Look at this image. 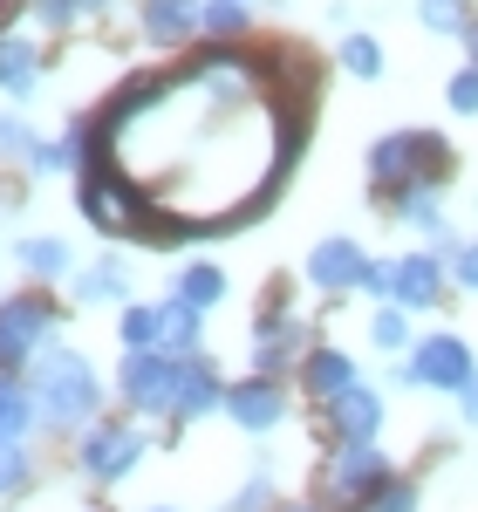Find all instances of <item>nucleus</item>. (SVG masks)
Instances as JSON below:
<instances>
[{"label": "nucleus", "instance_id": "39448f33", "mask_svg": "<svg viewBox=\"0 0 478 512\" xmlns=\"http://www.w3.org/2000/svg\"><path fill=\"white\" fill-rule=\"evenodd\" d=\"M48 335H55V315H48L41 294H14V301H0V376L21 369L28 355H41V349H48Z\"/></svg>", "mask_w": 478, "mask_h": 512}, {"label": "nucleus", "instance_id": "e433bc0d", "mask_svg": "<svg viewBox=\"0 0 478 512\" xmlns=\"http://www.w3.org/2000/svg\"><path fill=\"white\" fill-rule=\"evenodd\" d=\"M465 41H472V69H478V28H472V35H465Z\"/></svg>", "mask_w": 478, "mask_h": 512}, {"label": "nucleus", "instance_id": "ddd939ff", "mask_svg": "<svg viewBox=\"0 0 478 512\" xmlns=\"http://www.w3.org/2000/svg\"><path fill=\"white\" fill-rule=\"evenodd\" d=\"M301 383H308V396L315 403H335V396L356 390V362L342 349H308V362H301Z\"/></svg>", "mask_w": 478, "mask_h": 512}, {"label": "nucleus", "instance_id": "4468645a", "mask_svg": "<svg viewBox=\"0 0 478 512\" xmlns=\"http://www.w3.org/2000/svg\"><path fill=\"white\" fill-rule=\"evenodd\" d=\"M438 253H403L397 260V294H390V301H397V308H431V301H438Z\"/></svg>", "mask_w": 478, "mask_h": 512}, {"label": "nucleus", "instance_id": "a878e982", "mask_svg": "<svg viewBox=\"0 0 478 512\" xmlns=\"http://www.w3.org/2000/svg\"><path fill=\"white\" fill-rule=\"evenodd\" d=\"M342 69L362 76V82H376V76H383V48H376L369 35H349V41H342Z\"/></svg>", "mask_w": 478, "mask_h": 512}, {"label": "nucleus", "instance_id": "2eb2a0df", "mask_svg": "<svg viewBox=\"0 0 478 512\" xmlns=\"http://www.w3.org/2000/svg\"><path fill=\"white\" fill-rule=\"evenodd\" d=\"M199 21H205L199 0H144V35L158 41V48H164V41H185Z\"/></svg>", "mask_w": 478, "mask_h": 512}, {"label": "nucleus", "instance_id": "c85d7f7f", "mask_svg": "<svg viewBox=\"0 0 478 512\" xmlns=\"http://www.w3.org/2000/svg\"><path fill=\"white\" fill-rule=\"evenodd\" d=\"M41 144L28 137V123L21 117H0V158H35Z\"/></svg>", "mask_w": 478, "mask_h": 512}, {"label": "nucleus", "instance_id": "72a5a7b5", "mask_svg": "<svg viewBox=\"0 0 478 512\" xmlns=\"http://www.w3.org/2000/svg\"><path fill=\"white\" fill-rule=\"evenodd\" d=\"M260 506H267V478H253V485H246V492H239L226 512H260Z\"/></svg>", "mask_w": 478, "mask_h": 512}, {"label": "nucleus", "instance_id": "7c9ffc66", "mask_svg": "<svg viewBox=\"0 0 478 512\" xmlns=\"http://www.w3.org/2000/svg\"><path fill=\"white\" fill-rule=\"evenodd\" d=\"M451 110L458 117H478V69H458L451 76Z\"/></svg>", "mask_w": 478, "mask_h": 512}, {"label": "nucleus", "instance_id": "aec40b11", "mask_svg": "<svg viewBox=\"0 0 478 512\" xmlns=\"http://www.w3.org/2000/svg\"><path fill=\"white\" fill-rule=\"evenodd\" d=\"M123 294H130V274H123V260H96V267H82L76 301H123Z\"/></svg>", "mask_w": 478, "mask_h": 512}, {"label": "nucleus", "instance_id": "7ed1b4c3", "mask_svg": "<svg viewBox=\"0 0 478 512\" xmlns=\"http://www.w3.org/2000/svg\"><path fill=\"white\" fill-rule=\"evenodd\" d=\"M82 212L103 226V233H137V239H158V226H151V212H144V198H137V185L123 178L110 158H96L89 171H82Z\"/></svg>", "mask_w": 478, "mask_h": 512}, {"label": "nucleus", "instance_id": "5701e85b", "mask_svg": "<svg viewBox=\"0 0 478 512\" xmlns=\"http://www.w3.org/2000/svg\"><path fill=\"white\" fill-rule=\"evenodd\" d=\"M123 349H130V355H144V349H164L158 308H130V315H123Z\"/></svg>", "mask_w": 478, "mask_h": 512}, {"label": "nucleus", "instance_id": "a211bd4d", "mask_svg": "<svg viewBox=\"0 0 478 512\" xmlns=\"http://www.w3.org/2000/svg\"><path fill=\"white\" fill-rule=\"evenodd\" d=\"M0 89L7 96H28L35 89V48L21 35H0Z\"/></svg>", "mask_w": 478, "mask_h": 512}, {"label": "nucleus", "instance_id": "412c9836", "mask_svg": "<svg viewBox=\"0 0 478 512\" xmlns=\"http://www.w3.org/2000/svg\"><path fill=\"white\" fill-rule=\"evenodd\" d=\"M14 260H21L35 280H62V274H69V246H62V239H21Z\"/></svg>", "mask_w": 478, "mask_h": 512}, {"label": "nucleus", "instance_id": "6e6552de", "mask_svg": "<svg viewBox=\"0 0 478 512\" xmlns=\"http://www.w3.org/2000/svg\"><path fill=\"white\" fill-rule=\"evenodd\" d=\"M137 458H144V431H130V424H96V431L82 437V472L96 478V485L130 478Z\"/></svg>", "mask_w": 478, "mask_h": 512}, {"label": "nucleus", "instance_id": "20e7f679", "mask_svg": "<svg viewBox=\"0 0 478 512\" xmlns=\"http://www.w3.org/2000/svg\"><path fill=\"white\" fill-rule=\"evenodd\" d=\"M117 390H123L130 410H144V417H171V410H178V390H185V355H171V349L130 355L123 376H117Z\"/></svg>", "mask_w": 478, "mask_h": 512}, {"label": "nucleus", "instance_id": "423d86ee", "mask_svg": "<svg viewBox=\"0 0 478 512\" xmlns=\"http://www.w3.org/2000/svg\"><path fill=\"white\" fill-rule=\"evenodd\" d=\"M472 349H465V335H424L417 355H410V383H424V390H444V396H465L472 390Z\"/></svg>", "mask_w": 478, "mask_h": 512}, {"label": "nucleus", "instance_id": "473e14b6", "mask_svg": "<svg viewBox=\"0 0 478 512\" xmlns=\"http://www.w3.org/2000/svg\"><path fill=\"white\" fill-rule=\"evenodd\" d=\"M362 287H369V294H376V301H390V294H397V260H376V267H369V280H362Z\"/></svg>", "mask_w": 478, "mask_h": 512}, {"label": "nucleus", "instance_id": "c756f323", "mask_svg": "<svg viewBox=\"0 0 478 512\" xmlns=\"http://www.w3.org/2000/svg\"><path fill=\"white\" fill-rule=\"evenodd\" d=\"M21 485H28V451L21 444H0V499L21 492Z\"/></svg>", "mask_w": 478, "mask_h": 512}, {"label": "nucleus", "instance_id": "f257e3e1", "mask_svg": "<svg viewBox=\"0 0 478 512\" xmlns=\"http://www.w3.org/2000/svg\"><path fill=\"white\" fill-rule=\"evenodd\" d=\"M35 362H41V369H35V410H41V424H55V431L89 424V417H96V403H103V383H96L89 355H82V349H41Z\"/></svg>", "mask_w": 478, "mask_h": 512}, {"label": "nucleus", "instance_id": "c9c22d12", "mask_svg": "<svg viewBox=\"0 0 478 512\" xmlns=\"http://www.w3.org/2000/svg\"><path fill=\"white\" fill-rule=\"evenodd\" d=\"M458 403H465V417H472V424H478V376H472V390L458 396Z\"/></svg>", "mask_w": 478, "mask_h": 512}, {"label": "nucleus", "instance_id": "0eeeda50", "mask_svg": "<svg viewBox=\"0 0 478 512\" xmlns=\"http://www.w3.org/2000/svg\"><path fill=\"white\" fill-rule=\"evenodd\" d=\"M321 485L335 492V499H376L383 485H390V458H383V444H335V458H328V472Z\"/></svg>", "mask_w": 478, "mask_h": 512}, {"label": "nucleus", "instance_id": "393cba45", "mask_svg": "<svg viewBox=\"0 0 478 512\" xmlns=\"http://www.w3.org/2000/svg\"><path fill=\"white\" fill-rule=\"evenodd\" d=\"M28 7H35L41 28H69V21H82V14H103L110 0H28Z\"/></svg>", "mask_w": 478, "mask_h": 512}, {"label": "nucleus", "instance_id": "9d476101", "mask_svg": "<svg viewBox=\"0 0 478 512\" xmlns=\"http://www.w3.org/2000/svg\"><path fill=\"white\" fill-rule=\"evenodd\" d=\"M226 417H233L239 431H274L280 417H287V396L274 390V376H246L226 390Z\"/></svg>", "mask_w": 478, "mask_h": 512}, {"label": "nucleus", "instance_id": "b1692460", "mask_svg": "<svg viewBox=\"0 0 478 512\" xmlns=\"http://www.w3.org/2000/svg\"><path fill=\"white\" fill-rule=\"evenodd\" d=\"M417 14H424V28H431V35H472L465 0H417Z\"/></svg>", "mask_w": 478, "mask_h": 512}, {"label": "nucleus", "instance_id": "dca6fc26", "mask_svg": "<svg viewBox=\"0 0 478 512\" xmlns=\"http://www.w3.org/2000/svg\"><path fill=\"white\" fill-rule=\"evenodd\" d=\"M219 403H226L219 369L199 362V355H185V390H178V410H171V417H205V410H219Z\"/></svg>", "mask_w": 478, "mask_h": 512}, {"label": "nucleus", "instance_id": "f3484780", "mask_svg": "<svg viewBox=\"0 0 478 512\" xmlns=\"http://www.w3.org/2000/svg\"><path fill=\"white\" fill-rule=\"evenodd\" d=\"M158 328H164V349L171 355H199V308L192 301H158Z\"/></svg>", "mask_w": 478, "mask_h": 512}, {"label": "nucleus", "instance_id": "1a4fd4ad", "mask_svg": "<svg viewBox=\"0 0 478 512\" xmlns=\"http://www.w3.org/2000/svg\"><path fill=\"white\" fill-rule=\"evenodd\" d=\"M369 253H362L356 239H321L315 253H308V280H315L321 294H349V287H362L369 280Z\"/></svg>", "mask_w": 478, "mask_h": 512}, {"label": "nucleus", "instance_id": "6ab92c4d", "mask_svg": "<svg viewBox=\"0 0 478 512\" xmlns=\"http://www.w3.org/2000/svg\"><path fill=\"white\" fill-rule=\"evenodd\" d=\"M28 417H35V403H28V383L0 376V444H21V437H28Z\"/></svg>", "mask_w": 478, "mask_h": 512}, {"label": "nucleus", "instance_id": "4c0bfd02", "mask_svg": "<svg viewBox=\"0 0 478 512\" xmlns=\"http://www.w3.org/2000/svg\"><path fill=\"white\" fill-rule=\"evenodd\" d=\"M151 512H171V506H151Z\"/></svg>", "mask_w": 478, "mask_h": 512}, {"label": "nucleus", "instance_id": "4be33fe9", "mask_svg": "<svg viewBox=\"0 0 478 512\" xmlns=\"http://www.w3.org/2000/svg\"><path fill=\"white\" fill-rule=\"evenodd\" d=\"M178 301H192V308L226 301V274H219V267H185V280H178Z\"/></svg>", "mask_w": 478, "mask_h": 512}, {"label": "nucleus", "instance_id": "cd10ccee", "mask_svg": "<svg viewBox=\"0 0 478 512\" xmlns=\"http://www.w3.org/2000/svg\"><path fill=\"white\" fill-rule=\"evenodd\" d=\"M199 28H205V35H239V28H246V7H239V0H212Z\"/></svg>", "mask_w": 478, "mask_h": 512}, {"label": "nucleus", "instance_id": "2f4dec72", "mask_svg": "<svg viewBox=\"0 0 478 512\" xmlns=\"http://www.w3.org/2000/svg\"><path fill=\"white\" fill-rule=\"evenodd\" d=\"M369 512H417V492H410V485H397V478H390V485H383V492H376V499H369Z\"/></svg>", "mask_w": 478, "mask_h": 512}, {"label": "nucleus", "instance_id": "58836bf2", "mask_svg": "<svg viewBox=\"0 0 478 512\" xmlns=\"http://www.w3.org/2000/svg\"><path fill=\"white\" fill-rule=\"evenodd\" d=\"M294 512H308V506H294Z\"/></svg>", "mask_w": 478, "mask_h": 512}, {"label": "nucleus", "instance_id": "f8f14e48", "mask_svg": "<svg viewBox=\"0 0 478 512\" xmlns=\"http://www.w3.org/2000/svg\"><path fill=\"white\" fill-rule=\"evenodd\" d=\"M301 349H308V328H301L294 315H274V321H260V342H253V369H260V376H280V369H287V362H294Z\"/></svg>", "mask_w": 478, "mask_h": 512}, {"label": "nucleus", "instance_id": "f704fd0d", "mask_svg": "<svg viewBox=\"0 0 478 512\" xmlns=\"http://www.w3.org/2000/svg\"><path fill=\"white\" fill-rule=\"evenodd\" d=\"M458 280L478 294V246H465V253H458Z\"/></svg>", "mask_w": 478, "mask_h": 512}, {"label": "nucleus", "instance_id": "bb28decb", "mask_svg": "<svg viewBox=\"0 0 478 512\" xmlns=\"http://www.w3.org/2000/svg\"><path fill=\"white\" fill-rule=\"evenodd\" d=\"M369 335H376V349H410V321H403V308L390 301V308H376V321H369Z\"/></svg>", "mask_w": 478, "mask_h": 512}, {"label": "nucleus", "instance_id": "f03ea898", "mask_svg": "<svg viewBox=\"0 0 478 512\" xmlns=\"http://www.w3.org/2000/svg\"><path fill=\"white\" fill-rule=\"evenodd\" d=\"M444 164H451V151H444V137H431V130H390V137L369 144V171H376V185L390 198L438 192Z\"/></svg>", "mask_w": 478, "mask_h": 512}, {"label": "nucleus", "instance_id": "9b49d317", "mask_svg": "<svg viewBox=\"0 0 478 512\" xmlns=\"http://www.w3.org/2000/svg\"><path fill=\"white\" fill-rule=\"evenodd\" d=\"M328 431L342 437V444H369V437L383 431V396L376 390H349V396H335V403H328Z\"/></svg>", "mask_w": 478, "mask_h": 512}]
</instances>
